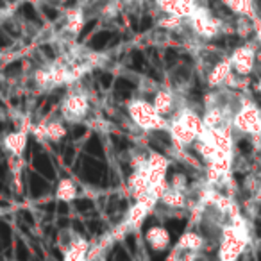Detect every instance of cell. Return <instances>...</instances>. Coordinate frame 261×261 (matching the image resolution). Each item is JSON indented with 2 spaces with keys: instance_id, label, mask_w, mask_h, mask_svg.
Masks as SVG:
<instances>
[{
  "instance_id": "30bf717a",
  "label": "cell",
  "mask_w": 261,
  "mask_h": 261,
  "mask_svg": "<svg viewBox=\"0 0 261 261\" xmlns=\"http://www.w3.org/2000/svg\"><path fill=\"white\" fill-rule=\"evenodd\" d=\"M89 251H91V245L89 241L83 236H75V240L72 241V245L68 247L66 251L63 252L65 261H81L84 258H88Z\"/></svg>"
},
{
  "instance_id": "8fae6325",
  "label": "cell",
  "mask_w": 261,
  "mask_h": 261,
  "mask_svg": "<svg viewBox=\"0 0 261 261\" xmlns=\"http://www.w3.org/2000/svg\"><path fill=\"white\" fill-rule=\"evenodd\" d=\"M79 195V188L75 181L70 177H63L59 179L58 186H56V198H58L59 202H72L75 200Z\"/></svg>"
},
{
  "instance_id": "2e32d148",
  "label": "cell",
  "mask_w": 261,
  "mask_h": 261,
  "mask_svg": "<svg viewBox=\"0 0 261 261\" xmlns=\"http://www.w3.org/2000/svg\"><path fill=\"white\" fill-rule=\"evenodd\" d=\"M157 25L167 29V31H179L183 25V16L179 15H165L161 20L157 22Z\"/></svg>"
},
{
  "instance_id": "5b68a950",
  "label": "cell",
  "mask_w": 261,
  "mask_h": 261,
  "mask_svg": "<svg viewBox=\"0 0 261 261\" xmlns=\"http://www.w3.org/2000/svg\"><path fill=\"white\" fill-rule=\"evenodd\" d=\"M152 211H154V209H152L149 204L141 202V200H134V204H130L126 220H124V224H122L124 231L127 233L129 229H138V227L143 224V220H145Z\"/></svg>"
},
{
  "instance_id": "4fadbf2b",
  "label": "cell",
  "mask_w": 261,
  "mask_h": 261,
  "mask_svg": "<svg viewBox=\"0 0 261 261\" xmlns=\"http://www.w3.org/2000/svg\"><path fill=\"white\" fill-rule=\"evenodd\" d=\"M66 126L63 120H47V141L58 143L66 136Z\"/></svg>"
},
{
  "instance_id": "52a82bcc",
  "label": "cell",
  "mask_w": 261,
  "mask_h": 261,
  "mask_svg": "<svg viewBox=\"0 0 261 261\" xmlns=\"http://www.w3.org/2000/svg\"><path fill=\"white\" fill-rule=\"evenodd\" d=\"M152 104L163 116H168L175 109V93L170 88H159L152 95Z\"/></svg>"
},
{
  "instance_id": "7c38bea8",
  "label": "cell",
  "mask_w": 261,
  "mask_h": 261,
  "mask_svg": "<svg viewBox=\"0 0 261 261\" xmlns=\"http://www.w3.org/2000/svg\"><path fill=\"white\" fill-rule=\"evenodd\" d=\"M159 202L165 204V206L170 209H175V208H183L184 202H186V197H184L183 190L172 188V186L168 184V188L165 190V194L161 195Z\"/></svg>"
},
{
  "instance_id": "d6986e66",
  "label": "cell",
  "mask_w": 261,
  "mask_h": 261,
  "mask_svg": "<svg viewBox=\"0 0 261 261\" xmlns=\"http://www.w3.org/2000/svg\"><path fill=\"white\" fill-rule=\"evenodd\" d=\"M241 151L243 152H251V143H247V141H241Z\"/></svg>"
},
{
  "instance_id": "8992f818",
  "label": "cell",
  "mask_w": 261,
  "mask_h": 261,
  "mask_svg": "<svg viewBox=\"0 0 261 261\" xmlns=\"http://www.w3.org/2000/svg\"><path fill=\"white\" fill-rule=\"evenodd\" d=\"M127 190L132 198H138L141 194H145L147 190H151V183H149V174H147L145 165L138 168H132V174L127 179Z\"/></svg>"
},
{
  "instance_id": "e0dca14e",
  "label": "cell",
  "mask_w": 261,
  "mask_h": 261,
  "mask_svg": "<svg viewBox=\"0 0 261 261\" xmlns=\"http://www.w3.org/2000/svg\"><path fill=\"white\" fill-rule=\"evenodd\" d=\"M75 233L73 231H70V229H65V231H61L58 235V247H59V251L61 252H65L68 249V247L72 245V241L75 240Z\"/></svg>"
},
{
  "instance_id": "7a4b0ae2",
  "label": "cell",
  "mask_w": 261,
  "mask_h": 261,
  "mask_svg": "<svg viewBox=\"0 0 261 261\" xmlns=\"http://www.w3.org/2000/svg\"><path fill=\"white\" fill-rule=\"evenodd\" d=\"M89 111H91V102H89L88 93L83 89H70L59 106L61 118L70 124L84 122L88 118Z\"/></svg>"
},
{
  "instance_id": "3957f363",
  "label": "cell",
  "mask_w": 261,
  "mask_h": 261,
  "mask_svg": "<svg viewBox=\"0 0 261 261\" xmlns=\"http://www.w3.org/2000/svg\"><path fill=\"white\" fill-rule=\"evenodd\" d=\"M168 167H170V161H168V157L165 156V154H161V152H157V151H151L147 154L145 168H147V174H149L151 188L167 183Z\"/></svg>"
},
{
  "instance_id": "9a60e30c",
  "label": "cell",
  "mask_w": 261,
  "mask_h": 261,
  "mask_svg": "<svg viewBox=\"0 0 261 261\" xmlns=\"http://www.w3.org/2000/svg\"><path fill=\"white\" fill-rule=\"evenodd\" d=\"M192 79V70H190L186 65H177L170 72V81H172V86H183Z\"/></svg>"
},
{
  "instance_id": "5bb4252c",
  "label": "cell",
  "mask_w": 261,
  "mask_h": 261,
  "mask_svg": "<svg viewBox=\"0 0 261 261\" xmlns=\"http://www.w3.org/2000/svg\"><path fill=\"white\" fill-rule=\"evenodd\" d=\"M200 245H202V236L197 233H184L179 238L175 249L177 251H195V249H200Z\"/></svg>"
},
{
  "instance_id": "ffe728a7",
  "label": "cell",
  "mask_w": 261,
  "mask_h": 261,
  "mask_svg": "<svg viewBox=\"0 0 261 261\" xmlns=\"http://www.w3.org/2000/svg\"><path fill=\"white\" fill-rule=\"evenodd\" d=\"M256 225H258V235L261 236V222H260V220H258V222H256Z\"/></svg>"
},
{
  "instance_id": "277c9868",
  "label": "cell",
  "mask_w": 261,
  "mask_h": 261,
  "mask_svg": "<svg viewBox=\"0 0 261 261\" xmlns=\"http://www.w3.org/2000/svg\"><path fill=\"white\" fill-rule=\"evenodd\" d=\"M31 134V129H18L15 132H7V134L2 138V145L11 156L15 157H23V152H25L27 147V138Z\"/></svg>"
},
{
  "instance_id": "6da1fadb",
  "label": "cell",
  "mask_w": 261,
  "mask_h": 261,
  "mask_svg": "<svg viewBox=\"0 0 261 261\" xmlns=\"http://www.w3.org/2000/svg\"><path fill=\"white\" fill-rule=\"evenodd\" d=\"M127 113L138 129L145 132H161L168 129L167 116H163L159 111L154 108L152 100H147L145 97L132 99L127 104Z\"/></svg>"
},
{
  "instance_id": "9c48e42d",
  "label": "cell",
  "mask_w": 261,
  "mask_h": 261,
  "mask_svg": "<svg viewBox=\"0 0 261 261\" xmlns=\"http://www.w3.org/2000/svg\"><path fill=\"white\" fill-rule=\"evenodd\" d=\"M84 22H86V13L83 7H72L66 11L65 15V32L77 36L79 32L83 31Z\"/></svg>"
},
{
  "instance_id": "ba28073f",
  "label": "cell",
  "mask_w": 261,
  "mask_h": 261,
  "mask_svg": "<svg viewBox=\"0 0 261 261\" xmlns=\"http://www.w3.org/2000/svg\"><path fill=\"white\" fill-rule=\"evenodd\" d=\"M145 241L156 251H165L170 245V233L163 225H152L145 233Z\"/></svg>"
},
{
  "instance_id": "ac0fdd59",
  "label": "cell",
  "mask_w": 261,
  "mask_h": 261,
  "mask_svg": "<svg viewBox=\"0 0 261 261\" xmlns=\"http://www.w3.org/2000/svg\"><path fill=\"white\" fill-rule=\"evenodd\" d=\"M31 134L36 138L38 141H47V120L40 122L36 126L31 127Z\"/></svg>"
}]
</instances>
